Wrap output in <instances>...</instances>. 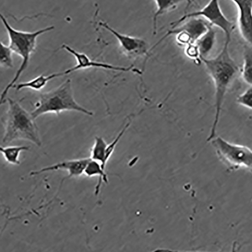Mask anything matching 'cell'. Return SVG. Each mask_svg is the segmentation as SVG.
<instances>
[{
    "instance_id": "cell-1",
    "label": "cell",
    "mask_w": 252,
    "mask_h": 252,
    "mask_svg": "<svg viewBox=\"0 0 252 252\" xmlns=\"http://www.w3.org/2000/svg\"><path fill=\"white\" fill-rule=\"evenodd\" d=\"M230 41L225 39L221 52L216 57L201 60L211 76L215 88V114L211 131L207 139L208 142L217 136L225 96L240 71L238 65L229 52Z\"/></svg>"
},
{
    "instance_id": "cell-2",
    "label": "cell",
    "mask_w": 252,
    "mask_h": 252,
    "mask_svg": "<svg viewBox=\"0 0 252 252\" xmlns=\"http://www.w3.org/2000/svg\"><path fill=\"white\" fill-rule=\"evenodd\" d=\"M0 17H1L2 22L8 34L9 46L14 53L18 55L22 59L20 66L16 71L13 79L9 82L1 94V104H2L5 102L6 97L9 91L14 88L20 76L28 68L31 56L35 52L36 49L38 37L53 31L55 29V27L51 26L33 32L21 31L13 28L2 14L0 15Z\"/></svg>"
},
{
    "instance_id": "cell-3",
    "label": "cell",
    "mask_w": 252,
    "mask_h": 252,
    "mask_svg": "<svg viewBox=\"0 0 252 252\" xmlns=\"http://www.w3.org/2000/svg\"><path fill=\"white\" fill-rule=\"evenodd\" d=\"M75 111L89 116L94 113L81 106L75 99L72 81L68 79L57 88L40 94L31 115L34 120L49 113L59 115L62 112Z\"/></svg>"
},
{
    "instance_id": "cell-4",
    "label": "cell",
    "mask_w": 252,
    "mask_h": 252,
    "mask_svg": "<svg viewBox=\"0 0 252 252\" xmlns=\"http://www.w3.org/2000/svg\"><path fill=\"white\" fill-rule=\"evenodd\" d=\"M6 100L8 109L3 142L8 144L15 140H24L41 146L38 128L31 114L17 101L10 98Z\"/></svg>"
},
{
    "instance_id": "cell-5",
    "label": "cell",
    "mask_w": 252,
    "mask_h": 252,
    "mask_svg": "<svg viewBox=\"0 0 252 252\" xmlns=\"http://www.w3.org/2000/svg\"><path fill=\"white\" fill-rule=\"evenodd\" d=\"M209 142L228 171L244 168L252 174V151L248 147L230 143L217 135Z\"/></svg>"
},
{
    "instance_id": "cell-6",
    "label": "cell",
    "mask_w": 252,
    "mask_h": 252,
    "mask_svg": "<svg viewBox=\"0 0 252 252\" xmlns=\"http://www.w3.org/2000/svg\"><path fill=\"white\" fill-rule=\"evenodd\" d=\"M201 17L213 27L220 29L224 33L225 39L231 41L236 25L224 15L220 7L219 0H210L202 9L183 15L171 23L172 29L176 28L189 18Z\"/></svg>"
},
{
    "instance_id": "cell-7",
    "label": "cell",
    "mask_w": 252,
    "mask_h": 252,
    "mask_svg": "<svg viewBox=\"0 0 252 252\" xmlns=\"http://www.w3.org/2000/svg\"><path fill=\"white\" fill-rule=\"evenodd\" d=\"M98 25L117 38L122 52L127 57L135 59L149 55L150 49L143 39L121 33L106 22H100Z\"/></svg>"
},
{
    "instance_id": "cell-8",
    "label": "cell",
    "mask_w": 252,
    "mask_h": 252,
    "mask_svg": "<svg viewBox=\"0 0 252 252\" xmlns=\"http://www.w3.org/2000/svg\"><path fill=\"white\" fill-rule=\"evenodd\" d=\"M61 49L65 50L73 56L77 63L75 66L64 71L65 75L78 70L91 68H100L118 72H128L131 71L139 75L142 74V72L138 69H135L134 66L132 65L128 67L118 66L108 64V63H106L97 62L91 59L86 54L79 52L65 44L63 45Z\"/></svg>"
},
{
    "instance_id": "cell-9",
    "label": "cell",
    "mask_w": 252,
    "mask_h": 252,
    "mask_svg": "<svg viewBox=\"0 0 252 252\" xmlns=\"http://www.w3.org/2000/svg\"><path fill=\"white\" fill-rule=\"evenodd\" d=\"M187 22L180 28H174L168 32L158 43L151 49V51L152 52L153 50L156 49L162 41L168 37L172 35V34L176 32H185L190 37L191 44H194L208 31L210 28L213 26L211 24L208 23L206 20L199 17H192L189 18Z\"/></svg>"
},
{
    "instance_id": "cell-10",
    "label": "cell",
    "mask_w": 252,
    "mask_h": 252,
    "mask_svg": "<svg viewBox=\"0 0 252 252\" xmlns=\"http://www.w3.org/2000/svg\"><path fill=\"white\" fill-rule=\"evenodd\" d=\"M238 10V26L240 33L252 47V0H230Z\"/></svg>"
},
{
    "instance_id": "cell-11",
    "label": "cell",
    "mask_w": 252,
    "mask_h": 252,
    "mask_svg": "<svg viewBox=\"0 0 252 252\" xmlns=\"http://www.w3.org/2000/svg\"><path fill=\"white\" fill-rule=\"evenodd\" d=\"M91 159V158H86L63 161L32 171L30 173V176H35L47 172L61 170L68 172L67 179L73 177H79L84 174L86 167Z\"/></svg>"
},
{
    "instance_id": "cell-12",
    "label": "cell",
    "mask_w": 252,
    "mask_h": 252,
    "mask_svg": "<svg viewBox=\"0 0 252 252\" xmlns=\"http://www.w3.org/2000/svg\"><path fill=\"white\" fill-rule=\"evenodd\" d=\"M65 75L64 71L56 72L48 75L41 74L30 81L19 83L14 88L18 92L25 89L39 91L44 88L49 81Z\"/></svg>"
},
{
    "instance_id": "cell-13",
    "label": "cell",
    "mask_w": 252,
    "mask_h": 252,
    "mask_svg": "<svg viewBox=\"0 0 252 252\" xmlns=\"http://www.w3.org/2000/svg\"><path fill=\"white\" fill-rule=\"evenodd\" d=\"M216 39L217 32L212 26L196 42L201 60L208 58L214 48Z\"/></svg>"
},
{
    "instance_id": "cell-14",
    "label": "cell",
    "mask_w": 252,
    "mask_h": 252,
    "mask_svg": "<svg viewBox=\"0 0 252 252\" xmlns=\"http://www.w3.org/2000/svg\"><path fill=\"white\" fill-rule=\"evenodd\" d=\"M84 174L88 177H98V182L95 187L94 194L98 196L103 183H109L108 175L104 170L99 162L91 159L87 164Z\"/></svg>"
},
{
    "instance_id": "cell-15",
    "label": "cell",
    "mask_w": 252,
    "mask_h": 252,
    "mask_svg": "<svg viewBox=\"0 0 252 252\" xmlns=\"http://www.w3.org/2000/svg\"><path fill=\"white\" fill-rule=\"evenodd\" d=\"M157 10L153 17V33L156 34L158 31V20L159 17L167 12L175 9L186 0H155Z\"/></svg>"
},
{
    "instance_id": "cell-16",
    "label": "cell",
    "mask_w": 252,
    "mask_h": 252,
    "mask_svg": "<svg viewBox=\"0 0 252 252\" xmlns=\"http://www.w3.org/2000/svg\"><path fill=\"white\" fill-rule=\"evenodd\" d=\"M108 144L102 137L96 136L94 143L91 150L90 157L92 160L99 162L102 169L105 171L107 164L106 162V156Z\"/></svg>"
},
{
    "instance_id": "cell-17",
    "label": "cell",
    "mask_w": 252,
    "mask_h": 252,
    "mask_svg": "<svg viewBox=\"0 0 252 252\" xmlns=\"http://www.w3.org/2000/svg\"><path fill=\"white\" fill-rule=\"evenodd\" d=\"M30 147L28 146H11L1 147L0 152L3 156L5 160L13 165H19V157L21 153L29 151Z\"/></svg>"
},
{
    "instance_id": "cell-18",
    "label": "cell",
    "mask_w": 252,
    "mask_h": 252,
    "mask_svg": "<svg viewBox=\"0 0 252 252\" xmlns=\"http://www.w3.org/2000/svg\"><path fill=\"white\" fill-rule=\"evenodd\" d=\"M243 65L241 70L242 77L248 85L252 86V47L246 46L243 55Z\"/></svg>"
},
{
    "instance_id": "cell-19",
    "label": "cell",
    "mask_w": 252,
    "mask_h": 252,
    "mask_svg": "<svg viewBox=\"0 0 252 252\" xmlns=\"http://www.w3.org/2000/svg\"><path fill=\"white\" fill-rule=\"evenodd\" d=\"M0 64L6 68H13L14 63L13 59V52L10 47L6 46L2 41L0 44Z\"/></svg>"
},
{
    "instance_id": "cell-20",
    "label": "cell",
    "mask_w": 252,
    "mask_h": 252,
    "mask_svg": "<svg viewBox=\"0 0 252 252\" xmlns=\"http://www.w3.org/2000/svg\"><path fill=\"white\" fill-rule=\"evenodd\" d=\"M237 102L241 106L252 110V86L238 96Z\"/></svg>"
},
{
    "instance_id": "cell-21",
    "label": "cell",
    "mask_w": 252,
    "mask_h": 252,
    "mask_svg": "<svg viewBox=\"0 0 252 252\" xmlns=\"http://www.w3.org/2000/svg\"><path fill=\"white\" fill-rule=\"evenodd\" d=\"M185 54L188 57L199 63L201 62L199 50L195 43L186 46Z\"/></svg>"
}]
</instances>
